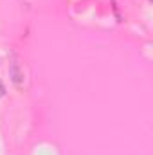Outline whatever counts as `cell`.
<instances>
[{
  "label": "cell",
  "instance_id": "cell-1",
  "mask_svg": "<svg viewBox=\"0 0 153 155\" xmlns=\"http://www.w3.org/2000/svg\"><path fill=\"white\" fill-rule=\"evenodd\" d=\"M11 79H13V83L16 87H22V83H24V71H20L18 63L11 65Z\"/></svg>",
  "mask_w": 153,
  "mask_h": 155
}]
</instances>
